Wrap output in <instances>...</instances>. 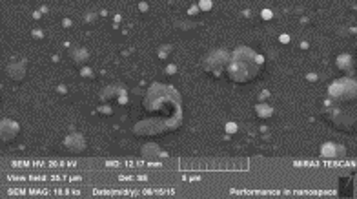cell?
<instances>
[{"label": "cell", "instance_id": "cell-9", "mask_svg": "<svg viewBox=\"0 0 357 199\" xmlns=\"http://www.w3.org/2000/svg\"><path fill=\"white\" fill-rule=\"evenodd\" d=\"M201 7H202V9H210V7H212V2H210V0H202Z\"/></svg>", "mask_w": 357, "mask_h": 199}, {"label": "cell", "instance_id": "cell-10", "mask_svg": "<svg viewBox=\"0 0 357 199\" xmlns=\"http://www.w3.org/2000/svg\"><path fill=\"white\" fill-rule=\"evenodd\" d=\"M272 17V13L270 11H262V18H270Z\"/></svg>", "mask_w": 357, "mask_h": 199}, {"label": "cell", "instance_id": "cell-1", "mask_svg": "<svg viewBox=\"0 0 357 199\" xmlns=\"http://www.w3.org/2000/svg\"><path fill=\"white\" fill-rule=\"evenodd\" d=\"M144 110L151 114V119L161 121L168 132L180 126V97L172 86L153 84L144 99Z\"/></svg>", "mask_w": 357, "mask_h": 199}, {"label": "cell", "instance_id": "cell-5", "mask_svg": "<svg viewBox=\"0 0 357 199\" xmlns=\"http://www.w3.org/2000/svg\"><path fill=\"white\" fill-rule=\"evenodd\" d=\"M230 57H232L230 53L215 50V52H212L210 55H206V59H204V69L212 75H221L224 69H226V66H228Z\"/></svg>", "mask_w": 357, "mask_h": 199}, {"label": "cell", "instance_id": "cell-8", "mask_svg": "<svg viewBox=\"0 0 357 199\" xmlns=\"http://www.w3.org/2000/svg\"><path fill=\"white\" fill-rule=\"evenodd\" d=\"M7 73H9L11 79H22L24 77V64H20V66H17V63L11 64V66L7 68Z\"/></svg>", "mask_w": 357, "mask_h": 199}, {"label": "cell", "instance_id": "cell-3", "mask_svg": "<svg viewBox=\"0 0 357 199\" xmlns=\"http://www.w3.org/2000/svg\"><path fill=\"white\" fill-rule=\"evenodd\" d=\"M330 97L337 103H350L356 99V82L348 79H341L330 86Z\"/></svg>", "mask_w": 357, "mask_h": 199}, {"label": "cell", "instance_id": "cell-6", "mask_svg": "<svg viewBox=\"0 0 357 199\" xmlns=\"http://www.w3.org/2000/svg\"><path fill=\"white\" fill-rule=\"evenodd\" d=\"M133 132L137 135H161V133H166L168 128L162 125L161 121L157 119H146V121H140L139 125L135 126Z\"/></svg>", "mask_w": 357, "mask_h": 199}, {"label": "cell", "instance_id": "cell-4", "mask_svg": "<svg viewBox=\"0 0 357 199\" xmlns=\"http://www.w3.org/2000/svg\"><path fill=\"white\" fill-rule=\"evenodd\" d=\"M328 119L332 121L337 128H341V130L345 132L356 130V117H354V114H352L350 110L334 106V108L328 110Z\"/></svg>", "mask_w": 357, "mask_h": 199}, {"label": "cell", "instance_id": "cell-7", "mask_svg": "<svg viewBox=\"0 0 357 199\" xmlns=\"http://www.w3.org/2000/svg\"><path fill=\"white\" fill-rule=\"evenodd\" d=\"M18 125L17 123H13V121H2V141L4 142H9V141H13L15 137H17V133H18Z\"/></svg>", "mask_w": 357, "mask_h": 199}, {"label": "cell", "instance_id": "cell-2", "mask_svg": "<svg viewBox=\"0 0 357 199\" xmlns=\"http://www.w3.org/2000/svg\"><path fill=\"white\" fill-rule=\"evenodd\" d=\"M262 57L257 55L255 52H251L250 48H239L235 50L234 55L230 57V63L226 66V73L234 82H250L251 79H255L259 71L262 68Z\"/></svg>", "mask_w": 357, "mask_h": 199}]
</instances>
